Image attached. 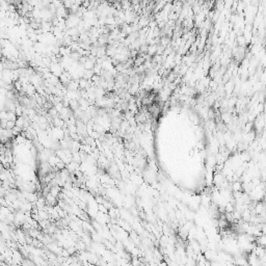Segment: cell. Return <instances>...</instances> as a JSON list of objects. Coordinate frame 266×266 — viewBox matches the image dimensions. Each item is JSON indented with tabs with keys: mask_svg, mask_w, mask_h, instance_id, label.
Listing matches in <instances>:
<instances>
[]
</instances>
